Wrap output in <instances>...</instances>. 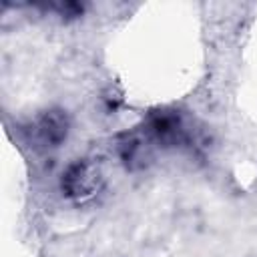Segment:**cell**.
Segmentation results:
<instances>
[{
  "instance_id": "1",
  "label": "cell",
  "mask_w": 257,
  "mask_h": 257,
  "mask_svg": "<svg viewBox=\"0 0 257 257\" xmlns=\"http://www.w3.org/2000/svg\"><path fill=\"white\" fill-rule=\"evenodd\" d=\"M38 131H40L44 141L58 143V141H62L66 137V120L58 112H48V114L42 116V120L38 124Z\"/></svg>"
}]
</instances>
